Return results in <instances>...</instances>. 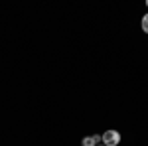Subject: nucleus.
<instances>
[{
    "label": "nucleus",
    "mask_w": 148,
    "mask_h": 146,
    "mask_svg": "<svg viewBox=\"0 0 148 146\" xmlns=\"http://www.w3.org/2000/svg\"><path fill=\"white\" fill-rule=\"evenodd\" d=\"M101 142L105 146H116L119 142H121V134H119L116 130H113V128H109V130H105V132H103Z\"/></svg>",
    "instance_id": "f257e3e1"
},
{
    "label": "nucleus",
    "mask_w": 148,
    "mask_h": 146,
    "mask_svg": "<svg viewBox=\"0 0 148 146\" xmlns=\"http://www.w3.org/2000/svg\"><path fill=\"white\" fill-rule=\"evenodd\" d=\"M97 144H101V136H99V134L85 136V138L81 140V146H97Z\"/></svg>",
    "instance_id": "f03ea898"
},
{
    "label": "nucleus",
    "mask_w": 148,
    "mask_h": 146,
    "mask_svg": "<svg viewBox=\"0 0 148 146\" xmlns=\"http://www.w3.org/2000/svg\"><path fill=\"white\" fill-rule=\"evenodd\" d=\"M140 26H142V32H144V34H148V12L142 16V22H140Z\"/></svg>",
    "instance_id": "7ed1b4c3"
},
{
    "label": "nucleus",
    "mask_w": 148,
    "mask_h": 146,
    "mask_svg": "<svg viewBox=\"0 0 148 146\" xmlns=\"http://www.w3.org/2000/svg\"><path fill=\"white\" fill-rule=\"evenodd\" d=\"M97 146H105V144H97Z\"/></svg>",
    "instance_id": "20e7f679"
},
{
    "label": "nucleus",
    "mask_w": 148,
    "mask_h": 146,
    "mask_svg": "<svg viewBox=\"0 0 148 146\" xmlns=\"http://www.w3.org/2000/svg\"><path fill=\"white\" fill-rule=\"evenodd\" d=\"M146 6H148V0H146Z\"/></svg>",
    "instance_id": "39448f33"
}]
</instances>
